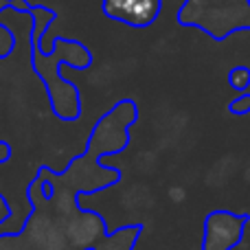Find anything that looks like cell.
Listing matches in <instances>:
<instances>
[{
	"mask_svg": "<svg viewBox=\"0 0 250 250\" xmlns=\"http://www.w3.org/2000/svg\"><path fill=\"white\" fill-rule=\"evenodd\" d=\"M138 105L134 99H119L92 125L86 149L77 154L62 171L38 167L51 185L44 198L38 180L26 185V202L31 213L20 226V235L33 250H88L108 233V222L101 213L83 208L82 195H95L112 189L123 178L119 167H105L101 158L119 156L129 145V129L138 123Z\"/></svg>",
	"mask_w": 250,
	"mask_h": 250,
	"instance_id": "cell-1",
	"label": "cell"
},
{
	"mask_svg": "<svg viewBox=\"0 0 250 250\" xmlns=\"http://www.w3.org/2000/svg\"><path fill=\"white\" fill-rule=\"evenodd\" d=\"M26 11L33 18V24H31V68L42 79L53 114L64 123L79 121L83 112L82 90L73 82L62 77V68L70 66L75 70H88L92 66L90 48L79 40L55 38L53 51L42 53L38 48V42L44 40V35L48 33V26L55 22L57 13L46 7H26Z\"/></svg>",
	"mask_w": 250,
	"mask_h": 250,
	"instance_id": "cell-2",
	"label": "cell"
},
{
	"mask_svg": "<svg viewBox=\"0 0 250 250\" xmlns=\"http://www.w3.org/2000/svg\"><path fill=\"white\" fill-rule=\"evenodd\" d=\"M250 224V213H237L230 208H213L202 222V250H235L244 242Z\"/></svg>",
	"mask_w": 250,
	"mask_h": 250,
	"instance_id": "cell-3",
	"label": "cell"
},
{
	"mask_svg": "<svg viewBox=\"0 0 250 250\" xmlns=\"http://www.w3.org/2000/svg\"><path fill=\"white\" fill-rule=\"evenodd\" d=\"M105 18L132 29H147L163 13V0H101Z\"/></svg>",
	"mask_w": 250,
	"mask_h": 250,
	"instance_id": "cell-4",
	"label": "cell"
},
{
	"mask_svg": "<svg viewBox=\"0 0 250 250\" xmlns=\"http://www.w3.org/2000/svg\"><path fill=\"white\" fill-rule=\"evenodd\" d=\"M145 224L134 222V224H123L114 230H108L104 237L97 242L95 250H134L141 239Z\"/></svg>",
	"mask_w": 250,
	"mask_h": 250,
	"instance_id": "cell-5",
	"label": "cell"
},
{
	"mask_svg": "<svg viewBox=\"0 0 250 250\" xmlns=\"http://www.w3.org/2000/svg\"><path fill=\"white\" fill-rule=\"evenodd\" d=\"M11 156H13L11 145H9L7 141H0V165H4L7 160H11ZM11 213H13V208L9 207L7 198L0 193V229H2V226L11 220Z\"/></svg>",
	"mask_w": 250,
	"mask_h": 250,
	"instance_id": "cell-6",
	"label": "cell"
},
{
	"mask_svg": "<svg viewBox=\"0 0 250 250\" xmlns=\"http://www.w3.org/2000/svg\"><path fill=\"white\" fill-rule=\"evenodd\" d=\"M226 82H229V86L233 88V90L246 92L250 88V68L244 64L233 66V68L229 70V75H226Z\"/></svg>",
	"mask_w": 250,
	"mask_h": 250,
	"instance_id": "cell-7",
	"label": "cell"
},
{
	"mask_svg": "<svg viewBox=\"0 0 250 250\" xmlns=\"http://www.w3.org/2000/svg\"><path fill=\"white\" fill-rule=\"evenodd\" d=\"M226 110H229V114H233V117H246V114H250V92L246 90V92H242V95H237L235 99H230Z\"/></svg>",
	"mask_w": 250,
	"mask_h": 250,
	"instance_id": "cell-8",
	"label": "cell"
},
{
	"mask_svg": "<svg viewBox=\"0 0 250 250\" xmlns=\"http://www.w3.org/2000/svg\"><path fill=\"white\" fill-rule=\"evenodd\" d=\"M16 48V35L11 29H7L4 24H0V60H7Z\"/></svg>",
	"mask_w": 250,
	"mask_h": 250,
	"instance_id": "cell-9",
	"label": "cell"
},
{
	"mask_svg": "<svg viewBox=\"0 0 250 250\" xmlns=\"http://www.w3.org/2000/svg\"><path fill=\"white\" fill-rule=\"evenodd\" d=\"M7 4H9V0H0V11H2V9L7 7Z\"/></svg>",
	"mask_w": 250,
	"mask_h": 250,
	"instance_id": "cell-10",
	"label": "cell"
}]
</instances>
